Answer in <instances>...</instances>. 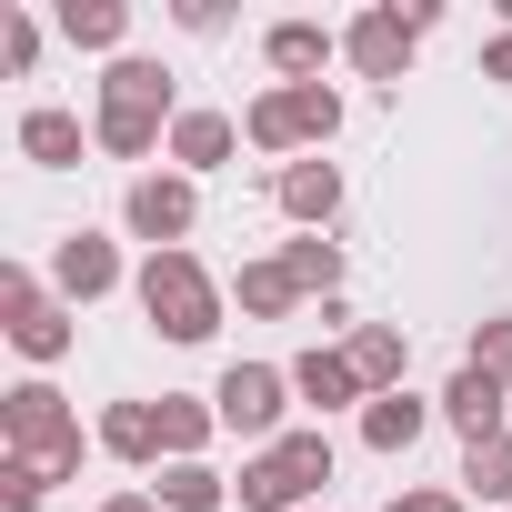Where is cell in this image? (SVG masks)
<instances>
[{"instance_id":"cell-5","label":"cell","mask_w":512,"mask_h":512,"mask_svg":"<svg viewBox=\"0 0 512 512\" xmlns=\"http://www.w3.org/2000/svg\"><path fill=\"white\" fill-rule=\"evenodd\" d=\"M0 332H11V352H21V362H61V352L81 342L71 302H61L31 262H0Z\"/></svg>"},{"instance_id":"cell-33","label":"cell","mask_w":512,"mask_h":512,"mask_svg":"<svg viewBox=\"0 0 512 512\" xmlns=\"http://www.w3.org/2000/svg\"><path fill=\"white\" fill-rule=\"evenodd\" d=\"M91 512H161V502H151V492H101Z\"/></svg>"},{"instance_id":"cell-26","label":"cell","mask_w":512,"mask_h":512,"mask_svg":"<svg viewBox=\"0 0 512 512\" xmlns=\"http://www.w3.org/2000/svg\"><path fill=\"white\" fill-rule=\"evenodd\" d=\"M282 272H292L302 292H322V302H342V241H322V231H302V241H282Z\"/></svg>"},{"instance_id":"cell-6","label":"cell","mask_w":512,"mask_h":512,"mask_svg":"<svg viewBox=\"0 0 512 512\" xmlns=\"http://www.w3.org/2000/svg\"><path fill=\"white\" fill-rule=\"evenodd\" d=\"M211 412H221V432H241V442L272 452V442L292 432V422H282V412H292V362H231V372L211 382Z\"/></svg>"},{"instance_id":"cell-1","label":"cell","mask_w":512,"mask_h":512,"mask_svg":"<svg viewBox=\"0 0 512 512\" xmlns=\"http://www.w3.org/2000/svg\"><path fill=\"white\" fill-rule=\"evenodd\" d=\"M141 312L161 342H211L221 332V282L201 272V251H141V272H131Z\"/></svg>"},{"instance_id":"cell-14","label":"cell","mask_w":512,"mask_h":512,"mask_svg":"<svg viewBox=\"0 0 512 512\" xmlns=\"http://www.w3.org/2000/svg\"><path fill=\"white\" fill-rule=\"evenodd\" d=\"M432 412H442V402H422V392H382V402H362V442H372L382 462H402V452L432 432Z\"/></svg>"},{"instance_id":"cell-30","label":"cell","mask_w":512,"mask_h":512,"mask_svg":"<svg viewBox=\"0 0 512 512\" xmlns=\"http://www.w3.org/2000/svg\"><path fill=\"white\" fill-rule=\"evenodd\" d=\"M171 21H181V31H191V41H211V31H221V21H231V11H221V0H181V11H171Z\"/></svg>"},{"instance_id":"cell-19","label":"cell","mask_w":512,"mask_h":512,"mask_svg":"<svg viewBox=\"0 0 512 512\" xmlns=\"http://www.w3.org/2000/svg\"><path fill=\"white\" fill-rule=\"evenodd\" d=\"M91 442H101L111 462H161V412H151V402H111V412L91 422Z\"/></svg>"},{"instance_id":"cell-13","label":"cell","mask_w":512,"mask_h":512,"mask_svg":"<svg viewBox=\"0 0 512 512\" xmlns=\"http://www.w3.org/2000/svg\"><path fill=\"white\" fill-rule=\"evenodd\" d=\"M231 151H241V121H231V111H181V121H171V171L201 181V171H221Z\"/></svg>"},{"instance_id":"cell-3","label":"cell","mask_w":512,"mask_h":512,"mask_svg":"<svg viewBox=\"0 0 512 512\" xmlns=\"http://www.w3.org/2000/svg\"><path fill=\"white\" fill-rule=\"evenodd\" d=\"M332 131H342V91H332V81H302V91H292V81H272L262 101L241 111V141H251V151H272L282 171H292V161H312Z\"/></svg>"},{"instance_id":"cell-21","label":"cell","mask_w":512,"mask_h":512,"mask_svg":"<svg viewBox=\"0 0 512 512\" xmlns=\"http://www.w3.org/2000/svg\"><path fill=\"white\" fill-rule=\"evenodd\" d=\"M91 141H101L111 161H151V151H171V111H101Z\"/></svg>"},{"instance_id":"cell-10","label":"cell","mask_w":512,"mask_h":512,"mask_svg":"<svg viewBox=\"0 0 512 512\" xmlns=\"http://www.w3.org/2000/svg\"><path fill=\"white\" fill-rule=\"evenodd\" d=\"M272 201H282V221H302V231H332L342 221V161H292V171H272Z\"/></svg>"},{"instance_id":"cell-27","label":"cell","mask_w":512,"mask_h":512,"mask_svg":"<svg viewBox=\"0 0 512 512\" xmlns=\"http://www.w3.org/2000/svg\"><path fill=\"white\" fill-rule=\"evenodd\" d=\"M472 372H492L502 392H512V312H492V322H472V352H462Z\"/></svg>"},{"instance_id":"cell-28","label":"cell","mask_w":512,"mask_h":512,"mask_svg":"<svg viewBox=\"0 0 512 512\" xmlns=\"http://www.w3.org/2000/svg\"><path fill=\"white\" fill-rule=\"evenodd\" d=\"M41 502H51V482H41L21 452H0V512H41Z\"/></svg>"},{"instance_id":"cell-8","label":"cell","mask_w":512,"mask_h":512,"mask_svg":"<svg viewBox=\"0 0 512 512\" xmlns=\"http://www.w3.org/2000/svg\"><path fill=\"white\" fill-rule=\"evenodd\" d=\"M51 292H61L71 312L111 302V292H121V241H101V231H61V251H51Z\"/></svg>"},{"instance_id":"cell-16","label":"cell","mask_w":512,"mask_h":512,"mask_svg":"<svg viewBox=\"0 0 512 512\" xmlns=\"http://www.w3.org/2000/svg\"><path fill=\"white\" fill-rule=\"evenodd\" d=\"M442 422H452V432H462V442H492V432H502V382H492V372H472V362H462V372H452V382H442Z\"/></svg>"},{"instance_id":"cell-23","label":"cell","mask_w":512,"mask_h":512,"mask_svg":"<svg viewBox=\"0 0 512 512\" xmlns=\"http://www.w3.org/2000/svg\"><path fill=\"white\" fill-rule=\"evenodd\" d=\"M231 292H241V312H251V322H292V312H302V282L282 272V251H272V262H241V282H231Z\"/></svg>"},{"instance_id":"cell-25","label":"cell","mask_w":512,"mask_h":512,"mask_svg":"<svg viewBox=\"0 0 512 512\" xmlns=\"http://www.w3.org/2000/svg\"><path fill=\"white\" fill-rule=\"evenodd\" d=\"M462 502H512V432L462 442Z\"/></svg>"},{"instance_id":"cell-29","label":"cell","mask_w":512,"mask_h":512,"mask_svg":"<svg viewBox=\"0 0 512 512\" xmlns=\"http://www.w3.org/2000/svg\"><path fill=\"white\" fill-rule=\"evenodd\" d=\"M0 61H11V71L41 61V21H31V11H0Z\"/></svg>"},{"instance_id":"cell-22","label":"cell","mask_w":512,"mask_h":512,"mask_svg":"<svg viewBox=\"0 0 512 512\" xmlns=\"http://www.w3.org/2000/svg\"><path fill=\"white\" fill-rule=\"evenodd\" d=\"M151 412H161V462H201V442L221 432V412H211V402H191V392H161Z\"/></svg>"},{"instance_id":"cell-11","label":"cell","mask_w":512,"mask_h":512,"mask_svg":"<svg viewBox=\"0 0 512 512\" xmlns=\"http://www.w3.org/2000/svg\"><path fill=\"white\" fill-rule=\"evenodd\" d=\"M292 402L342 412V402H372V392H362V372H352V352H342V342H312V352L292 362Z\"/></svg>"},{"instance_id":"cell-18","label":"cell","mask_w":512,"mask_h":512,"mask_svg":"<svg viewBox=\"0 0 512 512\" xmlns=\"http://www.w3.org/2000/svg\"><path fill=\"white\" fill-rule=\"evenodd\" d=\"M342 352H352V372H362V392H372V402H382V392H402V362H412V342H402L392 322H362Z\"/></svg>"},{"instance_id":"cell-12","label":"cell","mask_w":512,"mask_h":512,"mask_svg":"<svg viewBox=\"0 0 512 512\" xmlns=\"http://www.w3.org/2000/svg\"><path fill=\"white\" fill-rule=\"evenodd\" d=\"M332 51H342V41H332L322 21H272V31H262V61H272L292 91H302V81H322V71H332Z\"/></svg>"},{"instance_id":"cell-17","label":"cell","mask_w":512,"mask_h":512,"mask_svg":"<svg viewBox=\"0 0 512 512\" xmlns=\"http://www.w3.org/2000/svg\"><path fill=\"white\" fill-rule=\"evenodd\" d=\"M11 141H21V161H31V171H71V161H81V121H71V111H51V101H41V111H21V131H11Z\"/></svg>"},{"instance_id":"cell-20","label":"cell","mask_w":512,"mask_h":512,"mask_svg":"<svg viewBox=\"0 0 512 512\" xmlns=\"http://www.w3.org/2000/svg\"><path fill=\"white\" fill-rule=\"evenodd\" d=\"M61 41L121 61V41H131V0H61Z\"/></svg>"},{"instance_id":"cell-24","label":"cell","mask_w":512,"mask_h":512,"mask_svg":"<svg viewBox=\"0 0 512 512\" xmlns=\"http://www.w3.org/2000/svg\"><path fill=\"white\" fill-rule=\"evenodd\" d=\"M151 502H161V512H221V502H231V482H221L211 462H161Z\"/></svg>"},{"instance_id":"cell-31","label":"cell","mask_w":512,"mask_h":512,"mask_svg":"<svg viewBox=\"0 0 512 512\" xmlns=\"http://www.w3.org/2000/svg\"><path fill=\"white\" fill-rule=\"evenodd\" d=\"M382 512H472V502H462V492H392Z\"/></svg>"},{"instance_id":"cell-2","label":"cell","mask_w":512,"mask_h":512,"mask_svg":"<svg viewBox=\"0 0 512 512\" xmlns=\"http://www.w3.org/2000/svg\"><path fill=\"white\" fill-rule=\"evenodd\" d=\"M0 442H11V452H21L41 482H71V472H81V452H91V442H81V412H71V402H61L41 372L0 392Z\"/></svg>"},{"instance_id":"cell-7","label":"cell","mask_w":512,"mask_h":512,"mask_svg":"<svg viewBox=\"0 0 512 512\" xmlns=\"http://www.w3.org/2000/svg\"><path fill=\"white\" fill-rule=\"evenodd\" d=\"M121 221H131V241H151V251H191V231H201V181H191V171H141V181L121 191Z\"/></svg>"},{"instance_id":"cell-15","label":"cell","mask_w":512,"mask_h":512,"mask_svg":"<svg viewBox=\"0 0 512 512\" xmlns=\"http://www.w3.org/2000/svg\"><path fill=\"white\" fill-rule=\"evenodd\" d=\"M101 111H171V121H181L171 71H161V61H141V51H121V61L101 71Z\"/></svg>"},{"instance_id":"cell-32","label":"cell","mask_w":512,"mask_h":512,"mask_svg":"<svg viewBox=\"0 0 512 512\" xmlns=\"http://www.w3.org/2000/svg\"><path fill=\"white\" fill-rule=\"evenodd\" d=\"M482 81H502V91H512V31H492V41H482Z\"/></svg>"},{"instance_id":"cell-9","label":"cell","mask_w":512,"mask_h":512,"mask_svg":"<svg viewBox=\"0 0 512 512\" xmlns=\"http://www.w3.org/2000/svg\"><path fill=\"white\" fill-rule=\"evenodd\" d=\"M412 51H422V21H412V11H362V21L342 31V61H352L362 81H402Z\"/></svg>"},{"instance_id":"cell-4","label":"cell","mask_w":512,"mask_h":512,"mask_svg":"<svg viewBox=\"0 0 512 512\" xmlns=\"http://www.w3.org/2000/svg\"><path fill=\"white\" fill-rule=\"evenodd\" d=\"M322 482H332V432L312 422V432H282L272 452H251L241 482H231V502H241V512H302Z\"/></svg>"}]
</instances>
